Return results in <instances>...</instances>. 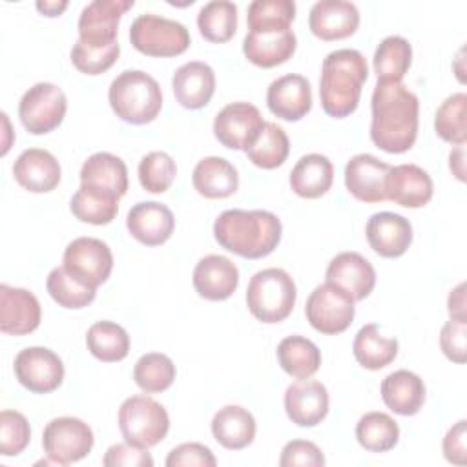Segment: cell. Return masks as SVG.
Returning a JSON list of instances; mask_svg holds the SVG:
<instances>
[{
	"mask_svg": "<svg viewBox=\"0 0 467 467\" xmlns=\"http://www.w3.org/2000/svg\"><path fill=\"white\" fill-rule=\"evenodd\" d=\"M370 139L387 153L409 151L418 137L420 100L403 82H378L372 99Z\"/></svg>",
	"mask_w": 467,
	"mask_h": 467,
	"instance_id": "1",
	"label": "cell"
},
{
	"mask_svg": "<svg viewBox=\"0 0 467 467\" xmlns=\"http://www.w3.org/2000/svg\"><path fill=\"white\" fill-rule=\"evenodd\" d=\"M281 221L266 210H226L213 223L215 241L244 259L270 255L281 241Z\"/></svg>",
	"mask_w": 467,
	"mask_h": 467,
	"instance_id": "2",
	"label": "cell"
},
{
	"mask_svg": "<svg viewBox=\"0 0 467 467\" xmlns=\"http://www.w3.org/2000/svg\"><path fill=\"white\" fill-rule=\"evenodd\" d=\"M368 78V66L358 49H336L323 58L319 99L323 111L334 119H345L356 111L361 88Z\"/></svg>",
	"mask_w": 467,
	"mask_h": 467,
	"instance_id": "3",
	"label": "cell"
},
{
	"mask_svg": "<svg viewBox=\"0 0 467 467\" xmlns=\"http://www.w3.org/2000/svg\"><path fill=\"white\" fill-rule=\"evenodd\" d=\"M108 99L115 115L130 124H148L157 119L162 108L159 82L140 69H126L117 75Z\"/></svg>",
	"mask_w": 467,
	"mask_h": 467,
	"instance_id": "4",
	"label": "cell"
},
{
	"mask_svg": "<svg viewBox=\"0 0 467 467\" xmlns=\"http://www.w3.org/2000/svg\"><path fill=\"white\" fill-rule=\"evenodd\" d=\"M296 297V283L283 268L259 270L246 288L248 310L261 323L285 321L294 310Z\"/></svg>",
	"mask_w": 467,
	"mask_h": 467,
	"instance_id": "5",
	"label": "cell"
},
{
	"mask_svg": "<svg viewBox=\"0 0 467 467\" xmlns=\"http://www.w3.org/2000/svg\"><path fill=\"white\" fill-rule=\"evenodd\" d=\"M119 429L126 441L150 449L166 438L170 416L159 401L146 394H137L122 401L119 409Z\"/></svg>",
	"mask_w": 467,
	"mask_h": 467,
	"instance_id": "6",
	"label": "cell"
},
{
	"mask_svg": "<svg viewBox=\"0 0 467 467\" xmlns=\"http://www.w3.org/2000/svg\"><path fill=\"white\" fill-rule=\"evenodd\" d=\"M130 42L148 57H177L190 47V33L177 20L146 13L131 22Z\"/></svg>",
	"mask_w": 467,
	"mask_h": 467,
	"instance_id": "7",
	"label": "cell"
},
{
	"mask_svg": "<svg viewBox=\"0 0 467 467\" xmlns=\"http://www.w3.org/2000/svg\"><path fill=\"white\" fill-rule=\"evenodd\" d=\"M95 443L91 427L73 416H60L44 427L42 447L47 454L44 463L67 465L86 458Z\"/></svg>",
	"mask_w": 467,
	"mask_h": 467,
	"instance_id": "8",
	"label": "cell"
},
{
	"mask_svg": "<svg viewBox=\"0 0 467 467\" xmlns=\"http://www.w3.org/2000/svg\"><path fill=\"white\" fill-rule=\"evenodd\" d=\"M67 111V99L62 88L51 82L31 86L20 99L18 117L33 135H44L58 128Z\"/></svg>",
	"mask_w": 467,
	"mask_h": 467,
	"instance_id": "9",
	"label": "cell"
},
{
	"mask_svg": "<svg viewBox=\"0 0 467 467\" xmlns=\"http://www.w3.org/2000/svg\"><path fill=\"white\" fill-rule=\"evenodd\" d=\"M354 299L330 283L316 286L305 305L308 323L321 334L336 336L345 332L356 314Z\"/></svg>",
	"mask_w": 467,
	"mask_h": 467,
	"instance_id": "10",
	"label": "cell"
},
{
	"mask_svg": "<svg viewBox=\"0 0 467 467\" xmlns=\"http://www.w3.org/2000/svg\"><path fill=\"white\" fill-rule=\"evenodd\" d=\"M62 266L80 283L97 288L108 281L113 270V254L100 239L77 237L66 246Z\"/></svg>",
	"mask_w": 467,
	"mask_h": 467,
	"instance_id": "11",
	"label": "cell"
},
{
	"mask_svg": "<svg viewBox=\"0 0 467 467\" xmlns=\"http://www.w3.org/2000/svg\"><path fill=\"white\" fill-rule=\"evenodd\" d=\"M15 376L22 387L35 394H47L64 379L62 359L46 347H27L15 358Z\"/></svg>",
	"mask_w": 467,
	"mask_h": 467,
	"instance_id": "12",
	"label": "cell"
},
{
	"mask_svg": "<svg viewBox=\"0 0 467 467\" xmlns=\"http://www.w3.org/2000/svg\"><path fill=\"white\" fill-rule=\"evenodd\" d=\"M133 7V0H93L78 16V40L89 47H106L117 42L119 22Z\"/></svg>",
	"mask_w": 467,
	"mask_h": 467,
	"instance_id": "13",
	"label": "cell"
},
{
	"mask_svg": "<svg viewBox=\"0 0 467 467\" xmlns=\"http://www.w3.org/2000/svg\"><path fill=\"white\" fill-rule=\"evenodd\" d=\"M325 279L354 301H363L376 286V270L361 254L341 252L328 263Z\"/></svg>",
	"mask_w": 467,
	"mask_h": 467,
	"instance_id": "14",
	"label": "cell"
},
{
	"mask_svg": "<svg viewBox=\"0 0 467 467\" xmlns=\"http://www.w3.org/2000/svg\"><path fill=\"white\" fill-rule=\"evenodd\" d=\"M285 410L292 423L316 427L328 414V390L321 381L297 379L285 390Z\"/></svg>",
	"mask_w": 467,
	"mask_h": 467,
	"instance_id": "15",
	"label": "cell"
},
{
	"mask_svg": "<svg viewBox=\"0 0 467 467\" xmlns=\"http://www.w3.org/2000/svg\"><path fill=\"white\" fill-rule=\"evenodd\" d=\"M390 166L370 153L354 155L345 166V186L361 202H381L387 199L385 182Z\"/></svg>",
	"mask_w": 467,
	"mask_h": 467,
	"instance_id": "16",
	"label": "cell"
},
{
	"mask_svg": "<svg viewBox=\"0 0 467 467\" xmlns=\"http://www.w3.org/2000/svg\"><path fill=\"white\" fill-rule=\"evenodd\" d=\"M40 319V303L33 292L9 285H0V330L4 334H31L38 328Z\"/></svg>",
	"mask_w": 467,
	"mask_h": 467,
	"instance_id": "17",
	"label": "cell"
},
{
	"mask_svg": "<svg viewBox=\"0 0 467 467\" xmlns=\"http://www.w3.org/2000/svg\"><path fill=\"white\" fill-rule=\"evenodd\" d=\"M365 235L378 255L394 259L409 250L412 243V224L403 215L379 212L368 217Z\"/></svg>",
	"mask_w": 467,
	"mask_h": 467,
	"instance_id": "18",
	"label": "cell"
},
{
	"mask_svg": "<svg viewBox=\"0 0 467 467\" xmlns=\"http://www.w3.org/2000/svg\"><path fill=\"white\" fill-rule=\"evenodd\" d=\"M359 11L347 0H319L308 13V27L321 40H341L356 33Z\"/></svg>",
	"mask_w": 467,
	"mask_h": 467,
	"instance_id": "19",
	"label": "cell"
},
{
	"mask_svg": "<svg viewBox=\"0 0 467 467\" xmlns=\"http://www.w3.org/2000/svg\"><path fill=\"white\" fill-rule=\"evenodd\" d=\"M266 104L268 109L283 120H301L312 108L310 82L303 75H283L268 86Z\"/></svg>",
	"mask_w": 467,
	"mask_h": 467,
	"instance_id": "20",
	"label": "cell"
},
{
	"mask_svg": "<svg viewBox=\"0 0 467 467\" xmlns=\"http://www.w3.org/2000/svg\"><path fill=\"white\" fill-rule=\"evenodd\" d=\"M192 281L201 297L208 301H224L237 290L239 270L232 259L210 254L199 259Z\"/></svg>",
	"mask_w": 467,
	"mask_h": 467,
	"instance_id": "21",
	"label": "cell"
},
{
	"mask_svg": "<svg viewBox=\"0 0 467 467\" xmlns=\"http://www.w3.org/2000/svg\"><path fill=\"white\" fill-rule=\"evenodd\" d=\"M387 199L403 208H421L434 193L431 175L418 164L390 166L385 182Z\"/></svg>",
	"mask_w": 467,
	"mask_h": 467,
	"instance_id": "22",
	"label": "cell"
},
{
	"mask_svg": "<svg viewBox=\"0 0 467 467\" xmlns=\"http://www.w3.org/2000/svg\"><path fill=\"white\" fill-rule=\"evenodd\" d=\"M263 122L261 113L254 104L232 102L215 115L213 135L224 148L243 150Z\"/></svg>",
	"mask_w": 467,
	"mask_h": 467,
	"instance_id": "23",
	"label": "cell"
},
{
	"mask_svg": "<svg viewBox=\"0 0 467 467\" xmlns=\"http://www.w3.org/2000/svg\"><path fill=\"white\" fill-rule=\"evenodd\" d=\"M126 226L139 243L146 246H159L166 243L175 228L171 210L157 201H144L131 206L126 217Z\"/></svg>",
	"mask_w": 467,
	"mask_h": 467,
	"instance_id": "24",
	"label": "cell"
},
{
	"mask_svg": "<svg viewBox=\"0 0 467 467\" xmlns=\"http://www.w3.org/2000/svg\"><path fill=\"white\" fill-rule=\"evenodd\" d=\"M297 38L290 27L248 31L243 40V53L254 66L275 67L292 58Z\"/></svg>",
	"mask_w": 467,
	"mask_h": 467,
	"instance_id": "25",
	"label": "cell"
},
{
	"mask_svg": "<svg viewBox=\"0 0 467 467\" xmlns=\"http://www.w3.org/2000/svg\"><path fill=\"white\" fill-rule=\"evenodd\" d=\"M13 175L27 192L47 193L58 186L62 170L53 153L42 148H29L16 157Z\"/></svg>",
	"mask_w": 467,
	"mask_h": 467,
	"instance_id": "26",
	"label": "cell"
},
{
	"mask_svg": "<svg viewBox=\"0 0 467 467\" xmlns=\"http://www.w3.org/2000/svg\"><path fill=\"white\" fill-rule=\"evenodd\" d=\"M171 88L177 102L186 109L204 108L215 91V73L201 60H192L175 69Z\"/></svg>",
	"mask_w": 467,
	"mask_h": 467,
	"instance_id": "27",
	"label": "cell"
},
{
	"mask_svg": "<svg viewBox=\"0 0 467 467\" xmlns=\"http://www.w3.org/2000/svg\"><path fill=\"white\" fill-rule=\"evenodd\" d=\"M193 188L206 199H226L239 188V175L232 162L223 157L210 155L201 159L192 173Z\"/></svg>",
	"mask_w": 467,
	"mask_h": 467,
	"instance_id": "28",
	"label": "cell"
},
{
	"mask_svg": "<svg viewBox=\"0 0 467 467\" xmlns=\"http://www.w3.org/2000/svg\"><path fill=\"white\" fill-rule=\"evenodd\" d=\"M381 398L392 412L400 416H414L425 401L423 379L405 368L390 372L381 381Z\"/></svg>",
	"mask_w": 467,
	"mask_h": 467,
	"instance_id": "29",
	"label": "cell"
},
{
	"mask_svg": "<svg viewBox=\"0 0 467 467\" xmlns=\"http://www.w3.org/2000/svg\"><path fill=\"white\" fill-rule=\"evenodd\" d=\"M334 182V166L321 153L303 155L290 171V188L303 199L325 195Z\"/></svg>",
	"mask_w": 467,
	"mask_h": 467,
	"instance_id": "30",
	"label": "cell"
},
{
	"mask_svg": "<svg viewBox=\"0 0 467 467\" xmlns=\"http://www.w3.org/2000/svg\"><path fill=\"white\" fill-rule=\"evenodd\" d=\"M212 434L228 451L248 447L255 438V420L252 412L239 405L219 409L212 420Z\"/></svg>",
	"mask_w": 467,
	"mask_h": 467,
	"instance_id": "31",
	"label": "cell"
},
{
	"mask_svg": "<svg viewBox=\"0 0 467 467\" xmlns=\"http://www.w3.org/2000/svg\"><path fill=\"white\" fill-rule=\"evenodd\" d=\"M243 150L257 168L274 170L286 161L290 153V140L281 126L265 120Z\"/></svg>",
	"mask_w": 467,
	"mask_h": 467,
	"instance_id": "32",
	"label": "cell"
},
{
	"mask_svg": "<svg viewBox=\"0 0 467 467\" xmlns=\"http://www.w3.org/2000/svg\"><path fill=\"white\" fill-rule=\"evenodd\" d=\"M80 184L108 190L119 197L128 192V168L124 161L108 151L88 157L80 168Z\"/></svg>",
	"mask_w": 467,
	"mask_h": 467,
	"instance_id": "33",
	"label": "cell"
},
{
	"mask_svg": "<svg viewBox=\"0 0 467 467\" xmlns=\"http://www.w3.org/2000/svg\"><path fill=\"white\" fill-rule=\"evenodd\" d=\"M119 199H120L119 195L108 190L89 186V184H80V188L71 197L69 210L78 221L102 226V224H109L117 217Z\"/></svg>",
	"mask_w": 467,
	"mask_h": 467,
	"instance_id": "34",
	"label": "cell"
},
{
	"mask_svg": "<svg viewBox=\"0 0 467 467\" xmlns=\"http://www.w3.org/2000/svg\"><path fill=\"white\" fill-rule=\"evenodd\" d=\"M352 352L363 368L379 370L398 356V341L394 337L381 336L379 327L376 323H368L358 330Z\"/></svg>",
	"mask_w": 467,
	"mask_h": 467,
	"instance_id": "35",
	"label": "cell"
},
{
	"mask_svg": "<svg viewBox=\"0 0 467 467\" xmlns=\"http://www.w3.org/2000/svg\"><path fill=\"white\" fill-rule=\"evenodd\" d=\"M277 361L288 376L305 379L319 370L321 352L303 336H286L277 345Z\"/></svg>",
	"mask_w": 467,
	"mask_h": 467,
	"instance_id": "36",
	"label": "cell"
},
{
	"mask_svg": "<svg viewBox=\"0 0 467 467\" xmlns=\"http://www.w3.org/2000/svg\"><path fill=\"white\" fill-rule=\"evenodd\" d=\"M372 60L378 82H401L412 64V47L407 38L390 35L378 44Z\"/></svg>",
	"mask_w": 467,
	"mask_h": 467,
	"instance_id": "37",
	"label": "cell"
},
{
	"mask_svg": "<svg viewBox=\"0 0 467 467\" xmlns=\"http://www.w3.org/2000/svg\"><path fill=\"white\" fill-rule=\"evenodd\" d=\"M88 350L104 363L122 361L130 352L128 332L113 321H97L86 334Z\"/></svg>",
	"mask_w": 467,
	"mask_h": 467,
	"instance_id": "38",
	"label": "cell"
},
{
	"mask_svg": "<svg viewBox=\"0 0 467 467\" xmlns=\"http://www.w3.org/2000/svg\"><path fill=\"white\" fill-rule=\"evenodd\" d=\"M358 443L368 452H387L400 440L398 423L385 412H367L356 425Z\"/></svg>",
	"mask_w": 467,
	"mask_h": 467,
	"instance_id": "39",
	"label": "cell"
},
{
	"mask_svg": "<svg viewBox=\"0 0 467 467\" xmlns=\"http://www.w3.org/2000/svg\"><path fill=\"white\" fill-rule=\"evenodd\" d=\"M197 27L208 42H228L237 31V5L228 0H213L201 7Z\"/></svg>",
	"mask_w": 467,
	"mask_h": 467,
	"instance_id": "40",
	"label": "cell"
},
{
	"mask_svg": "<svg viewBox=\"0 0 467 467\" xmlns=\"http://www.w3.org/2000/svg\"><path fill=\"white\" fill-rule=\"evenodd\" d=\"M436 135L451 144H465L467 140V95L463 91L449 95L434 117Z\"/></svg>",
	"mask_w": 467,
	"mask_h": 467,
	"instance_id": "41",
	"label": "cell"
},
{
	"mask_svg": "<svg viewBox=\"0 0 467 467\" xmlns=\"http://www.w3.org/2000/svg\"><path fill=\"white\" fill-rule=\"evenodd\" d=\"M175 374L177 370L173 361L161 352H148L140 356L133 367V379L137 387L148 394L162 392L171 387Z\"/></svg>",
	"mask_w": 467,
	"mask_h": 467,
	"instance_id": "42",
	"label": "cell"
},
{
	"mask_svg": "<svg viewBox=\"0 0 467 467\" xmlns=\"http://www.w3.org/2000/svg\"><path fill=\"white\" fill-rule=\"evenodd\" d=\"M46 288L55 303H58L64 308H84L95 299V290L84 283H80L77 277H73L64 266H57L49 272Z\"/></svg>",
	"mask_w": 467,
	"mask_h": 467,
	"instance_id": "43",
	"label": "cell"
},
{
	"mask_svg": "<svg viewBox=\"0 0 467 467\" xmlns=\"http://www.w3.org/2000/svg\"><path fill=\"white\" fill-rule=\"evenodd\" d=\"M296 18L294 0H254L248 5V29H286Z\"/></svg>",
	"mask_w": 467,
	"mask_h": 467,
	"instance_id": "44",
	"label": "cell"
},
{
	"mask_svg": "<svg viewBox=\"0 0 467 467\" xmlns=\"http://www.w3.org/2000/svg\"><path fill=\"white\" fill-rule=\"evenodd\" d=\"M177 175L175 161L166 151H151L139 162L140 186L150 193L166 192Z\"/></svg>",
	"mask_w": 467,
	"mask_h": 467,
	"instance_id": "45",
	"label": "cell"
},
{
	"mask_svg": "<svg viewBox=\"0 0 467 467\" xmlns=\"http://www.w3.org/2000/svg\"><path fill=\"white\" fill-rule=\"evenodd\" d=\"M31 440V429L27 418L18 410L4 409L0 412V454L16 456Z\"/></svg>",
	"mask_w": 467,
	"mask_h": 467,
	"instance_id": "46",
	"label": "cell"
},
{
	"mask_svg": "<svg viewBox=\"0 0 467 467\" xmlns=\"http://www.w3.org/2000/svg\"><path fill=\"white\" fill-rule=\"evenodd\" d=\"M119 55H120L119 42L106 47H89L80 40H77L71 49V62L84 75H100L117 62Z\"/></svg>",
	"mask_w": 467,
	"mask_h": 467,
	"instance_id": "47",
	"label": "cell"
},
{
	"mask_svg": "<svg viewBox=\"0 0 467 467\" xmlns=\"http://www.w3.org/2000/svg\"><path fill=\"white\" fill-rule=\"evenodd\" d=\"M102 463L106 467H151L153 458L146 447H139L135 443L124 441V443L111 445L106 451Z\"/></svg>",
	"mask_w": 467,
	"mask_h": 467,
	"instance_id": "48",
	"label": "cell"
},
{
	"mask_svg": "<svg viewBox=\"0 0 467 467\" xmlns=\"http://www.w3.org/2000/svg\"><path fill=\"white\" fill-rule=\"evenodd\" d=\"M279 465L281 467H296V465L321 467L325 465V456L314 441L292 440L283 447Z\"/></svg>",
	"mask_w": 467,
	"mask_h": 467,
	"instance_id": "49",
	"label": "cell"
},
{
	"mask_svg": "<svg viewBox=\"0 0 467 467\" xmlns=\"http://www.w3.org/2000/svg\"><path fill=\"white\" fill-rule=\"evenodd\" d=\"M465 334H467V321L449 319L440 332V347L443 354L454 363H465L467 359V347H465Z\"/></svg>",
	"mask_w": 467,
	"mask_h": 467,
	"instance_id": "50",
	"label": "cell"
},
{
	"mask_svg": "<svg viewBox=\"0 0 467 467\" xmlns=\"http://www.w3.org/2000/svg\"><path fill=\"white\" fill-rule=\"evenodd\" d=\"M168 467H181V465H199V467H215L217 460L213 452L197 441L181 443L170 451L166 458Z\"/></svg>",
	"mask_w": 467,
	"mask_h": 467,
	"instance_id": "51",
	"label": "cell"
},
{
	"mask_svg": "<svg viewBox=\"0 0 467 467\" xmlns=\"http://www.w3.org/2000/svg\"><path fill=\"white\" fill-rule=\"evenodd\" d=\"M467 421L460 420L451 427L443 438V456L447 462L456 465H465L467 462Z\"/></svg>",
	"mask_w": 467,
	"mask_h": 467,
	"instance_id": "52",
	"label": "cell"
},
{
	"mask_svg": "<svg viewBox=\"0 0 467 467\" xmlns=\"http://www.w3.org/2000/svg\"><path fill=\"white\" fill-rule=\"evenodd\" d=\"M465 285L460 283L454 290H451L447 306H449V316L451 319L456 321H467V312H465Z\"/></svg>",
	"mask_w": 467,
	"mask_h": 467,
	"instance_id": "53",
	"label": "cell"
},
{
	"mask_svg": "<svg viewBox=\"0 0 467 467\" xmlns=\"http://www.w3.org/2000/svg\"><path fill=\"white\" fill-rule=\"evenodd\" d=\"M449 168L458 181H465V144H458L449 155Z\"/></svg>",
	"mask_w": 467,
	"mask_h": 467,
	"instance_id": "54",
	"label": "cell"
},
{
	"mask_svg": "<svg viewBox=\"0 0 467 467\" xmlns=\"http://www.w3.org/2000/svg\"><path fill=\"white\" fill-rule=\"evenodd\" d=\"M36 9L46 15V16H58L62 15V11L67 7V2L66 0H55V2H36L35 4Z\"/></svg>",
	"mask_w": 467,
	"mask_h": 467,
	"instance_id": "55",
	"label": "cell"
}]
</instances>
